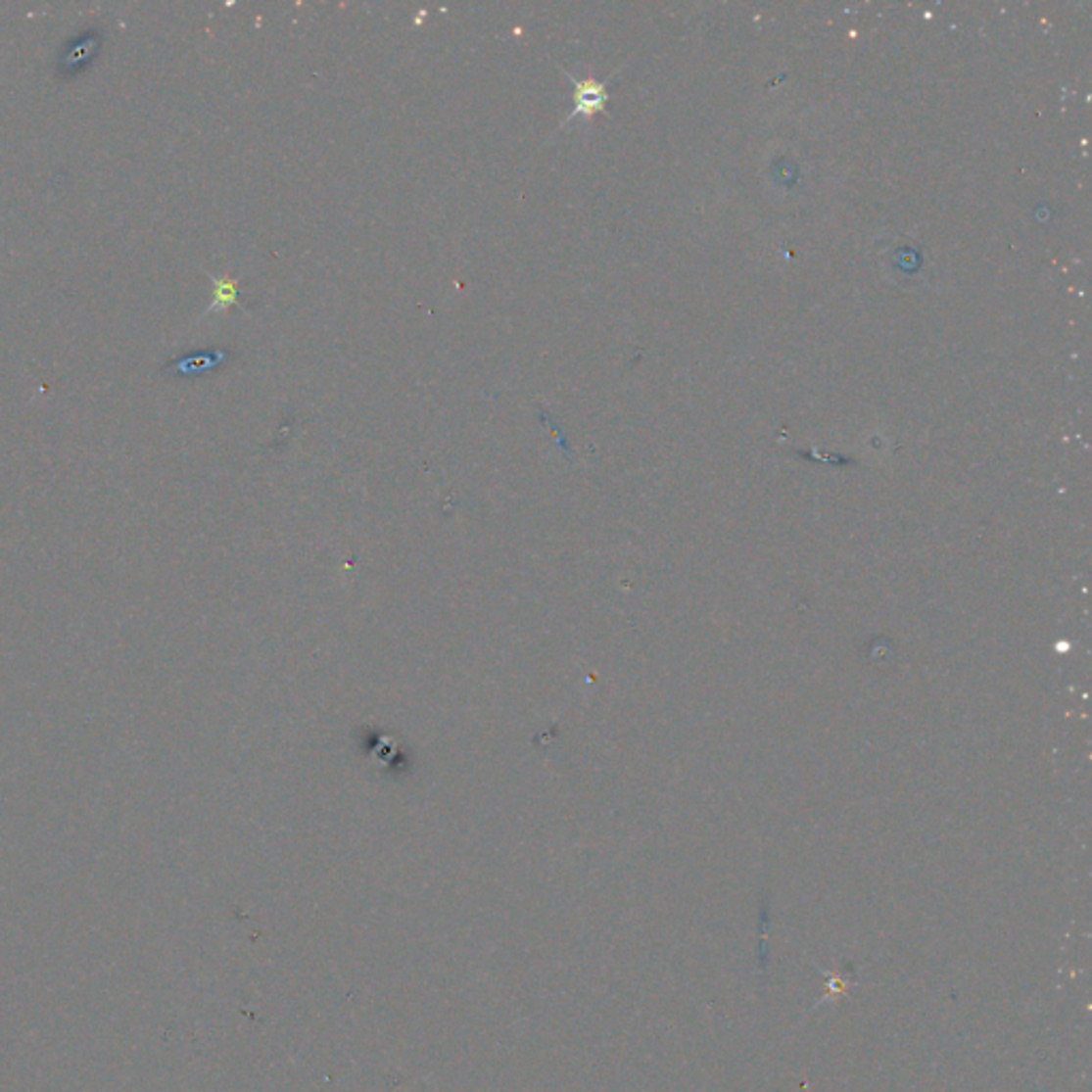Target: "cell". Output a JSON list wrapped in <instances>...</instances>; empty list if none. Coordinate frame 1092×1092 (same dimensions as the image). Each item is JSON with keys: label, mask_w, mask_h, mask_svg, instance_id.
Masks as SVG:
<instances>
[{"label": "cell", "mask_w": 1092, "mask_h": 1092, "mask_svg": "<svg viewBox=\"0 0 1092 1092\" xmlns=\"http://www.w3.org/2000/svg\"><path fill=\"white\" fill-rule=\"evenodd\" d=\"M559 69H561V73L566 75V77L570 79L572 86H574V107H572V112L561 119L559 128H563L566 124H570L572 119H579V118L592 119L593 116L606 112V103H608V90H606V86H608V81L613 79L615 73L610 75L606 81H597V79H593V77H587V79L574 77V75L570 73V71H568L566 67H561V65H559Z\"/></svg>", "instance_id": "obj_1"}, {"label": "cell", "mask_w": 1092, "mask_h": 1092, "mask_svg": "<svg viewBox=\"0 0 1092 1092\" xmlns=\"http://www.w3.org/2000/svg\"><path fill=\"white\" fill-rule=\"evenodd\" d=\"M101 50V34L96 30L83 32L77 39L71 41L65 52L58 58V71L63 75H73L83 67L90 65V60Z\"/></svg>", "instance_id": "obj_2"}, {"label": "cell", "mask_w": 1092, "mask_h": 1092, "mask_svg": "<svg viewBox=\"0 0 1092 1092\" xmlns=\"http://www.w3.org/2000/svg\"><path fill=\"white\" fill-rule=\"evenodd\" d=\"M226 356H229L226 351H206V353L179 356L173 363L166 365V371H171V374L177 376H199L222 365L226 361Z\"/></svg>", "instance_id": "obj_3"}, {"label": "cell", "mask_w": 1092, "mask_h": 1092, "mask_svg": "<svg viewBox=\"0 0 1092 1092\" xmlns=\"http://www.w3.org/2000/svg\"><path fill=\"white\" fill-rule=\"evenodd\" d=\"M212 284H214V302L208 308L206 314H212V311H222L231 306L239 304V280L231 278V275H224V278H214L210 275Z\"/></svg>", "instance_id": "obj_4"}]
</instances>
